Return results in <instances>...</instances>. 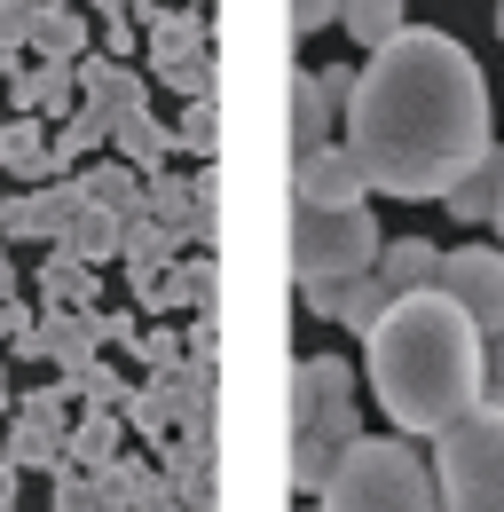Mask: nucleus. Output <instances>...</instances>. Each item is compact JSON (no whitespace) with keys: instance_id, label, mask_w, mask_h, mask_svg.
<instances>
[{"instance_id":"7ed1b4c3","label":"nucleus","mask_w":504,"mask_h":512,"mask_svg":"<svg viewBox=\"0 0 504 512\" xmlns=\"http://www.w3.org/2000/svg\"><path fill=\"white\" fill-rule=\"evenodd\" d=\"M323 512H441L434 465L418 457L410 442H355L339 449L331 481H323Z\"/></svg>"},{"instance_id":"f8f14e48","label":"nucleus","mask_w":504,"mask_h":512,"mask_svg":"<svg viewBox=\"0 0 504 512\" xmlns=\"http://www.w3.org/2000/svg\"><path fill=\"white\" fill-rule=\"evenodd\" d=\"M339 16H347V32H355L371 56L402 32V0H339Z\"/></svg>"},{"instance_id":"423d86ee","label":"nucleus","mask_w":504,"mask_h":512,"mask_svg":"<svg viewBox=\"0 0 504 512\" xmlns=\"http://www.w3.org/2000/svg\"><path fill=\"white\" fill-rule=\"evenodd\" d=\"M441 292L481 323V339H497V331H504V253H497V245L441 253Z\"/></svg>"},{"instance_id":"f257e3e1","label":"nucleus","mask_w":504,"mask_h":512,"mask_svg":"<svg viewBox=\"0 0 504 512\" xmlns=\"http://www.w3.org/2000/svg\"><path fill=\"white\" fill-rule=\"evenodd\" d=\"M489 79L449 32H394L347 87V158L386 197H449L489 142Z\"/></svg>"},{"instance_id":"ddd939ff","label":"nucleus","mask_w":504,"mask_h":512,"mask_svg":"<svg viewBox=\"0 0 504 512\" xmlns=\"http://www.w3.org/2000/svg\"><path fill=\"white\" fill-rule=\"evenodd\" d=\"M331 465H339V442H315V434H292V481L323 497V481H331Z\"/></svg>"},{"instance_id":"f03ea898","label":"nucleus","mask_w":504,"mask_h":512,"mask_svg":"<svg viewBox=\"0 0 504 512\" xmlns=\"http://www.w3.org/2000/svg\"><path fill=\"white\" fill-rule=\"evenodd\" d=\"M371 339V386L394 434H449L489 394V339L449 292H394Z\"/></svg>"},{"instance_id":"20e7f679","label":"nucleus","mask_w":504,"mask_h":512,"mask_svg":"<svg viewBox=\"0 0 504 512\" xmlns=\"http://www.w3.org/2000/svg\"><path fill=\"white\" fill-rule=\"evenodd\" d=\"M434 489L441 512H504V402H481L434 434Z\"/></svg>"},{"instance_id":"dca6fc26","label":"nucleus","mask_w":504,"mask_h":512,"mask_svg":"<svg viewBox=\"0 0 504 512\" xmlns=\"http://www.w3.org/2000/svg\"><path fill=\"white\" fill-rule=\"evenodd\" d=\"M489 221H497V237H504V190H497V213H489Z\"/></svg>"},{"instance_id":"f3484780","label":"nucleus","mask_w":504,"mask_h":512,"mask_svg":"<svg viewBox=\"0 0 504 512\" xmlns=\"http://www.w3.org/2000/svg\"><path fill=\"white\" fill-rule=\"evenodd\" d=\"M497 32H504V8H497Z\"/></svg>"},{"instance_id":"6e6552de","label":"nucleus","mask_w":504,"mask_h":512,"mask_svg":"<svg viewBox=\"0 0 504 512\" xmlns=\"http://www.w3.org/2000/svg\"><path fill=\"white\" fill-rule=\"evenodd\" d=\"M386 300H394V292L378 284V268H371V276H355V284H315V292H308V308H315V316L363 323V331H371V323L386 316Z\"/></svg>"},{"instance_id":"9b49d317","label":"nucleus","mask_w":504,"mask_h":512,"mask_svg":"<svg viewBox=\"0 0 504 512\" xmlns=\"http://www.w3.org/2000/svg\"><path fill=\"white\" fill-rule=\"evenodd\" d=\"M497 190H504V158H481V166L441 197V205H449L457 221H481V213H497Z\"/></svg>"},{"instance_id":"39448f33","label":"nucleus","mask_w":504,"mask_h":512,"mask_svg":"<svg viewBox=\"0 0 504 512\" xmlns=\"http://www.w3.org/2000/svg\"><path fill=\"white\" fill-rule=\"evenodd\" d=\"M378 221L363 205H347V213H300L292 221V268H300V292L315 284H355V276H371L378 268Z\"/></svg>"},{"instance_id":"1a4fd4ad","label":"nucleus","mask_w":504,"mask_h":512,"mask_svg":"<svg viewBox=\"0 0 504 512\" xmlns=\"http://www.w3.org/2000/svg\"><path fill=\"white\" fill-rule=\"evenodd\" d=\"M347 87H355V79H339V71H300V87H292V127H300V150H323L331 95L347 103Z\"/></svg>"},{"instance_id":"2eb2a0df","label":"nucleus","mask_w":504,"mask_h":512,"mask_svg":"<svg viewBox=\"0 0 504 512\" xmlns=\"http://www.w3.org/2000/svg\"><path fill=\"white\" fill-rule=\"evenodd\" d=\"M489 386H497V402H504V331L489 339Z\"/></svg>"},{"instance_id":"9d476101","label":"nucleus","mask_w":504,"mask_h":512,"mask_svg":"<svg viewBox=\"0 0 504 512\" xmlns=\"http://www.w3.org/2000/svg\"><path fill=\"white\" fill-rule=\"evenodd\" d=\"M378 284H386V292H434L441 284V253L426 245V237H402V245L378 253Z\"/></svg>"},{"instance_id":"0eeeda50","label":"nucleus","mask_w":504,"mask_h":512,"mask_svg":"<svg viewBox=\"0 0 504 512\" xmlns=\"http://www.w3.org/2000/svg\"><path fill=\"white\" fill-rule=\"evenodd\" d=\"M363 166L347 158V142L331 150H300V166H292V197H300V213H347V205H363Z\"/></svg>"},{"instance_id":"4468645a","label":"nucleus","mask_w":504,"mask_h":512,"mask_svg":"<svg viewBox=\"0 0 504 512\" xmlns=\"http://www.w3.org/2000/svg\"><path fill=\"white\" fill-rule=\"evenodd\" d=\"M339 16V0H292V32H323Z\"/></svg>"}]
</instances>
